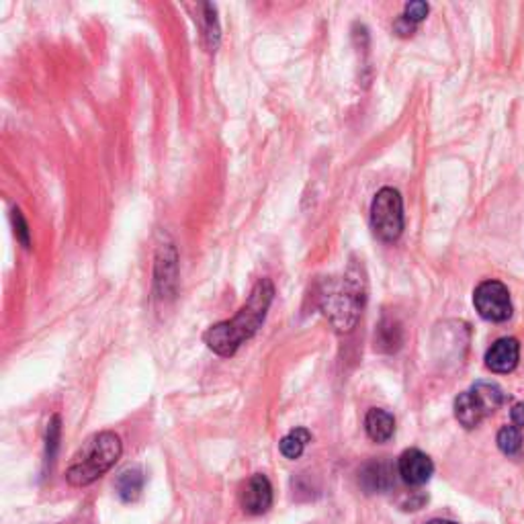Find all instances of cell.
I'll use <instances>...</instances> for the list:
<instances>
[{
  "instance_id": "cell-1",
  "label": "cell",
  "mask_w": 524,
  "mask_h": 524,
  "mask_svg": "<svg viewBox=\"0 0 524 524\" xmlns=\"http://www.w3.org/2000/svg\"><path fill=\"white\" fill-rule=\"evenodd\" d=\"M275 299V285L271 279H260L254 285L248 302L239 310L234 320L220 321L203 334V340L215 355L231 357L242 344L258 332L267 312Z\"/></svg>"
},
{
  "instance_id": "cell-2",
  "label": "cell",
  "mask_w": 524,
  "mask_h": 524,
  "mask_svg": "<svg viewBox=\"0 0 524 524\" xmlns=\"http://www.w3.org/2000/svg\"><path fill=\"white\" fill-rule=\"evenodd\" d=\"M320 308L339 332H350L366 302V281L355 265L342 276L326 279L320 287Z\"/></svg>"
},
{
  "instance_id": "cell-3",
  "label": "cell",
  "mask_w": 524,
  "mask_h": 524,
  "mask_svg": "<svg viewBox=\"0 0 524 524\" xmlns=\"http://www.w3.org/2000/svg\"><path fill=\"white\" fill-rule=\"evenodd\" d=\"M123 453L122 438L115 432H99L82 445L80 451L72 456L66 479L74 488H85L103 477L115 465Z\"/></svg>"
},
{
  "instance_id": "cell-4",
  "label": "cell",
  "mask_w": 524,
  "mask_h": 524,
  "mask_svg": "<svg viewBox=\"0 0 524 524\" xmlns=\"http://www.w3.org/2000/svg\"><path fill=\"white\" fill-rule=\"evenodd\" d=\"M501 403H504V393L496 384H485V381H477V384L456 395L455 400V416L463 429H475L482 424L483 418L493 414Z\"/></svg>"
},
{
  "instance_id": "cell-5",
  "label": "cell",
  "mask_w": 524,
  "mask_h": 524,
  "mask_svg": "<svg viewBox=\"0 0 524 524\" xmlns=\"http://www.w3.org/2000/svg\"><path fill=\"white\" fill-rule=\"evenodd\" d=\"M371 228L381 242H395L403 231V201L400 191L384 186L371 203Z\"/></svg>"
},
{
  "instance_id": "cell-6",
  "label": "cell",
  "mask_w": 524,
  "mask_h": 524,
  "mask_svg": "<svg viewBox=\"0 0 524 524\" xmlns=\"http://www.w3.org/2000/svg\"><path fill=\"white\" fill-rule=\"evenodd\" d=\"M474 305L479 316L488 321H506L512 316L510 291L500 281L479 283L474 294Z\"/></svg>"
},
{
  "instance_id": "cell-7",
  "label": "cell",
  "mask_w": 524,
  "mask_h": 524,
  "mask_svg": "<svg viewBox=\"0 0 524 524\" xmlns=\"http://www.w3.org/2000/svg\"><path fill=\"white\" fill-rule=\"evenodd\" d=\"M239 506L246 514H265L273 506V485L267 475L257 474L244 483L239 492Z\"/></svg>"
},
{
  "instance_id": "cell-8",
  "label": "cell",
  "mask_w": 524,
  "mask_h": 524,
  "mask_svg": "<svg viewBox=\"0 0 524 524\" xmlns=\"http://www.w3.org/2000/svg\"><path fill=\"white\" fill-rule=\"evenodd\" d=\"M398 474L408 485H424L434 474V463L420 448H408L398 459Z\"/></svg>"
},
{
  "instance_id": "cell-9",
  "label": "cell",
  "mask_w": 524,
  "mask_h": 524,
  "mask_svg": "<svg viewBox=\"0 0 524 524\" xmlns=\"http://www.w3.org/2000/svg\"><path fill=\"white\" fill-rule=\"evenodd\" d=\"M520 358V344L516 339H500L485 353V366L493 373H512Z\"/></svg>"
},
{
  "instance_id": "cell-10",
  "label": "cell",
  "mask_w": 524,
  "mask_h": 524,
  "mask_svg": "<svg viewBox=\"0 0 524 524\" xmlns=\"http://www.w3.org/2000/svg\"><path fill=\"white\" fill-rule=\"evenodd\" d=\"M361 485L366 493H379L393 488V471L385 461L366 463L361 471Z\"/></svg>"
},
{
  "instance_id": "cell-11",
  "label": "cell",
  "mask_w": 524,
  "mask_h": 524,
  "mask_svg": "<svg viewBox=\"0 0 524 524\" xmlns=\"http://www.w3.org/2000/svg\"><path fill=\"white\" fill-rule=\"evenodd\" d=\"M365 430L375 443H387L395 432V418L387 410L373 408L365 416Z\"/></svg>"
},
{
  "instance_id": "cell-12",
  "label": "cell",
  "mask_w": 524,
  "mask_h": 524,
  "mask_svg": "<svg viewBox=\"0 0 524 524\" xmlns=\"http://www.w3.org/2000/svg\"><path fill=\"white\" fill-rule=\"evenodd\" d=\"M115 490L117 496L123 501H136L141 496V490H144V474L138 467H130L125 469L123 474H119L117 482H115Z\"/></svg>"
},
{
  "instance_id": "cell-13",
  "label": "cell",
  "mask_w": 524,
  "mask_h": 524,
  "mask_svg": "<svg viewBox=\"0 0 524 524\" xmlns=\"http://www.w3.org/2000/svg\"><path fill=\"white\" fill-rule=\"evenodd\" d=\"M310 440H312V432L308 429L291 430L281 438V443H279L281 455L285 456V459H299V456L303 455L305 447L310 445Z\"/></svg>"
},
{
  "instance_id": "cell-14",
  "label": "cell",
  "mask_w": 524,
  "mask_h": 524,
  "mask_svg": "<svg viewBox=\"0 0 524 524\" xmlns=\"http://www.w3.org/2000/svg\"><path fill=\"white\" fill-rule=\"evenodd\" d=\"M375 342L379 350H385V353H393V350L400 348L402 344V328L395 320H384L377 328Z\"/></svg>"
},
{
  "instance_id": "cell-15",
  "label": "cell",
  "mask_w": 524,
  "mask_h": 524,
  "mask_svg": "<svg viewBox=\"0 0 524 524\" xmlns=\"http://www.w3.org/2000/svg\"><path fill=\"white\" fill-rule=\"evenodd\" d=\"M498 447L504 455H516L522 448V434L516 426H504L498 432Z\"/></svg>"
},
{
  "instance_id": "cell-16",
  "label": "cell",
  "mask_w": 524,
  "mask_h": 524,
  "mask_svg": "<svg viewBox=\"0 0 524 524\" xmlns=\"http://www.w3.org/2000/svg\"><path fill=\"white\" fill-rule=\"evenodd\" d=\"M203 6V37H205V46L209 51H215L217 43H220V25H217V17H215V6L213 5H201Z\"/></svg>"
},
{
  "instance_id": "cell-17",
  "label": "cell",
  "mask_w": 524,
  "mask_h": 524,
  "mask_svg": "<svg viewBox=\"0 0 524 524\" xmlns=\"http://www.w3.org/2000/svg\"><path fill=\"white\" fill-rule=\"evenodd\" d=\"M429 11H430V6L422 3V0H416V3H408L406 5V9H403V14L402 17L410 21L411 25H418L420 21H424L426 17H429Z\"/></svg>"
},
{
  "instance_id": "cell-18",
  "label": "cell",
  "mask_w": 524,
  "mask_h": 524,
  "mask_svg": "<svg viewBox=\"0 0 524 524\" xmlns=\"http://www.w3.org/2000/svg\"><path fill=\"white\" fill-rule=\"evenodd\" d=\"M58 440H59V416H54L48 429V463L54 461Z\"/></svg>"
},
{
  "instance_id": "cell-19",
  "label": "cell",
  "mask_w": 524,
  "mask_h": 524,
  "mask_svg": "<svg viewBox=\"0 0 524 524\" xmlns=\"http://www.w3.org/2000/svg\"><path fill=\"white\" fill-rule=\"evenodd\" d=\"M13 217L19 221V239H21V244H23L25 248H29V230H27V223L23 221V217H21L19 212H13Z\"/></svg>"
},
{
  "instance_id": "cell-20",
  "label": "cell",
  "mask_w": 524,
  "mask_h": 524,
  "mask_svg": "<svg viewBox=\"0 0 524 524\" xmlns=\"http://www.w3.org/2000/svg\"><path fill=\"white\" fill-rule=\"evenodd\" d=\"M510 418L516 429H524V403H516L510 411Z\"/></svg>"
},
{
  "instance_id": "cell-21",
  "label": "cell",
  "mask_w": 524,
  "mask_h": 524,
  "mask_svg": "<svg viewBox=\"0 0 524 524\" xmlns=\"http://www.w3.org/2000/svg\"><path fill=\"white\" fill-rule=\"evenodd\" d=\"M416 29V25H411L410 21H406V19H400L398 23H395V32H398V35H402V37H408V35H411V32H414Z\"/></svg>"
},
{
  "instance_id": "cell-22",
  "label": "cell",
  "mask_w": 524,
  "mask_h": 524,
  "mask_svg": "<svg viewBox=\"0 0 524 524\" xmlns=\"http://www.w3.org/2000/svg\"><path fill=\"white\" fill-rule=\"evenodd\" d=\"M426 524H456V522H451V520H443V519H434V520H429Z\"/></svg>"
}]
</instances>
